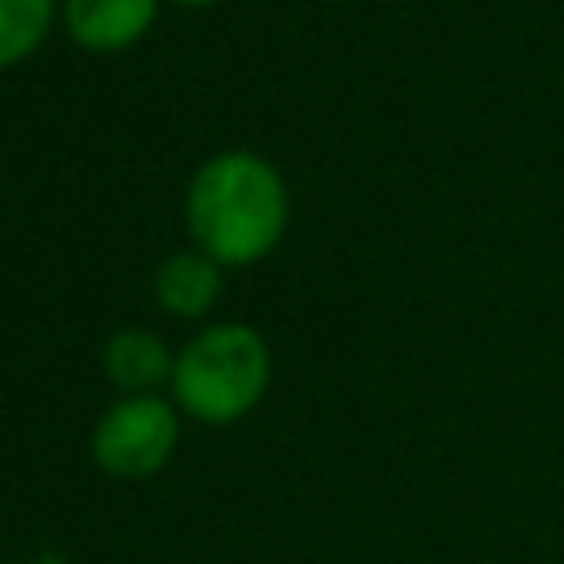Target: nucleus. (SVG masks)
Wrapping results in <instances>:
<instances>
[{
    "label": "nucleus",
    "instance_id": "obj_7",
    "mask_svg": "<svg viewBox=\"0 0 564 564\" xmlns=\"http://www.w3.org/2000/svg\"><path fill=\"white\" fill-rule=\"evenodd\" d=\"M62 22V0H0V70L31 62L53 26Z\"/></svg>",
    "mask_w": 564,
    "mask_h": 564
},
{
    "label": "nucleus",
    "instance_id": "obj_4",
    "mask_svg": "<svg viewBox=\"0 0 564 564\" xmlns=\"http://www.w3.org/2000/svg\"><path fill=\"white\" fill-rule=\"evenodd\" d=\"M159 22V0H62V31L75 48L115 57L137 48Z\"/></svg>",
    "mask_w": 564,
    "mask_h": 564
},
{
    "label": "nucleus",
    "instance_id": "obj_5",
    "mask_svg": "<svg viewBox=\"0 0 564 564\" xmlns=\"http://www.w3.org/2000/svg\"><path fill=\"white\" fill-rule=\"evenodd\" d=\"M176 352L150 326H119L101 344V370L119 397H150L172 383Z\"/></svg>",
    "mask_w": 564,
    "mask_h": 564
},
{
    "label": "nucleus",
    "instance_id": "obj_3",
    "mask_svg": "<svg viewBox=\"0 0 564 564\" xmlns=\"http://www.w3.org/2000/svg\"><path fill=\"white\" fill-rule=\"evenodd\" d=\"M181 419L185 414L163 392L115 397L93 423V463L110 480H150L172 463L181 445Z\"/></svg>",
    "mask_w": 564,
    "mask_h": 564
},
{
    "label": "nucleus",
    "instance_id": "obj_1",
    "mask_svg": "<svg viewBox=\"0 0 564 564\" xmlns=\"http://www.w3.org/2000/svg\"><path fill=\"white\" fill-rule=\"evenodd\" d=\"M291 225V189L273 159L234 145L207 154L185 185L189 247L225 269H251L278 251Z\"/></svg>",
    "mask_w": 564,
    "mask_h": 564
},
{
    "label": "nucleus",
    "instance_id": "obj_8",
    "mask_svg": "<svg viewBox=\"0 0 564 564\" xmlns=\"http://www.w3.org/2000/svg\"><path fill=\"white\" fill-rule=\"evenodd\" d=\"M172 4H181V9H212V4H220V0H172Z\"/></svg>",
    "mask_w": 564,
    "mask_h": 564
},
{
    "label": "nucleus",
    "instance_id": "obj_2",
    "mask_svg": "<svg viewBox=\"0 0 564 564\" xmlns=\"http://www.w3.org/2000/svg\"><path fill=\"white\" fill-rule=\"evenodd\" d=\"M273 383V352L269 339L251 322H207L176 348L167 397L172 405L203 423L229 427L242 423Z\"/></svg>",
    "mask_w": 564,
    "mask_h": 564
},
{
    "label": "nucleus",
    "instance_id": "obj_6",
    "mask_svg": "<svg viewBox=\"0 0 564 564\" xmlns=\"http://www.w3.org/2000/svg\"><path fill=\"white\" fill-rule=\"evenodd\" d=\"M225 264H216L207 251L198 247H181L172 251L159 273H154V300L167 317H181V322H203L216 304H220V291H225Z\"/></svg>",
    "mask_w": 564,
    "mask_h": 564
}]
</instances>
